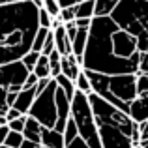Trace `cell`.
<instances>
[{
    "instance_id": "cell-1",
    "label": "cell",
    "mask_w": 148,
    "mask_h": 148,
    "mask_svg": "<svg viewBox=\"0 0 148 148\" xmlns=\"http://www.w3.org/2000/svg\"><path fill=\"white\" fill-rule=\"evenodd\" d=\"M40 8L32 0L0 6V66L21 60L30 49L36 36Z\"/></svg>"
},
{
    "instance_id": "cell-2",
    "label": "cell",
    "mask_w": 148,
    "mask_h": 148,
    "mask_svg": "<svg viewBox=\"0 0 148 148\" xmlns=\"http://www.w3.org/2000/svg\"><path fill=\"white\" fill-rule=\"evenodd\" d=\"M118 28L114 19L94 17L88 32V45L83 56V69L105 73V75H124V73H139L141 51L131 58L116 56L112 49V34Z\"/></svg>"
},
{
    "instance_id": "cell-3",
    "label": "cell",
    "mask_w": 148,
    "mask_h": 148,
    "mask_svg": "<svg viewBox=\"0 0 148 148\" xmlns=\"http://www.w3.org/2000/svg\"><path fill=\"white\" fill-rule=\"evenodd\" d=\"M111 17L120 28L137 38L141 53H148V0H120Z\"/></svg>"
},
{
    "instance_id": "cell-4",
    "label": "cell",
    "mask_w": 148,
    "mask_h": 148,
    "mask_svg": "<svg viewBox=\"0 0 148 148\" xmlns=\"http://www.w3.org/2000/svg\"><path fill=\"white\" fill-rule=\"evenodd\" d=\"M71 118L75 120L77 130H79V137H83L88 143L90 148H103L99 139V130L98 122H96L92 105L88 101V94L77 90L71 99Z\"/></svg>"
},
{
    "instance_id": "cell-5",
    "label": "cell",
    "mask_w": 148,
    "mask_h": 148,
    "mask_svg": "<svg viewBox=\"0 0 148 148\" xmlns=\"http://www.w3.org/2000/svg\"><path fill=\"white\" fill-rule=\"evenodd\" d=\"M56 81L51 79L49 86L45 88L43 92L36 96L32 107L28 111V116L36 118L41 126L45 127H54L58 118V112H56Z\"/></svg>"
},
{
    "instance_id": "cell-6",
    "label": "cell",
    "mask_w": 148,
    "mask_h": 148,
    "mask_svg": "<svg viewBox=\"0 0 148 148\" xmlns=\"http://www.w3.org/2000/svg\"><path fill=\"white\" fill-rule=\"evenodd\" d=\"M98 130H99V139L103 148H135L131 137L126 135L122 130H118L116 126L98 122Z\"/></svg>"
},
{
    "instance_id": "cell-7",
    "label": "cell",
    "mask_w": 148,
    "mask_h": 148,
    "mask_svg": "<svg viewBox=\"0 0 148 148\" xmlns=\"http://www.w3.org/2000/svg\"><path fill=\"white\" fill-rule=\"evenodd\" d=\"M28 69L25 68L21 60L8 62L0 66V86L10 88V86H23L28 77Z\"/></svg>"
},
{
    "instance_id": "cell-8",
    "label": "cell",
    "mask_w": 148,
    "mask_h": 148,
    "mask_svg": "<svg viewBox=\"0 0 148 148\" xmlns=\"http://www.w3.org/2000/svg\"><path fill=\"white\" fill-rule=\"evenodd\" d=\"M112 49H114L116 56L122 58H131L135 53H139L137 49V38L131 36L130 32H126L124 28H116L112 34Z\"/></svg>"
},
{
    "instance_id": "cell-9",
    "label": "cell",
    "mask_w": 148,
    "mask_h": 148,
    "mask_svg": "<svg viewBox=\"0 0 148 148\" xmlns=\"http://www.w3.org/2000/svg\"><path fill=\"white\" fill-rule=\"evenodd\" d=\"M131 120L137 124H145L148 120V96L146 94H139L137 98L130 103V112Z\"/></svg>"
},
{
    "instance_id": "cell-10",
    "label": "cell",
    "mask_w": 148,
    "mask_h": 148,
    "mask_svg": "<svg viewBox=\"0 0 148 148\" xmlns=\"http://www.w3.org/2000/svg\"><path fill=\"white\" fill-rule=\"evenodd\" d=\"M36 96H38L36 86H34V88H23V90L17 94V99H15L13 107L17 109L21 114H28V111H30V107H32Z\"/></svg>"
},
{
    "instance_id": "cell-11",
    "label": "cell",
    "mask_w": 148,
    "mask_h": 148,
    "mask_svg": "<svg viewBox=\"0 0 148 148\" xmlns=\"http://www.w3.org/2000/svg\"><path fill=\"white\" fill-rule=\"evenodd\" d=\"M41 146H45V148H66L64 133L56 131L54 127H43V131H41Z\"/></svg>"
},
{
    "instance_id": "cell-12",
    "label": "cell",
    "mask_w": 148,
    "mask_h": 148,
    "mask_svg": "<svg viewBox=\"0 0 148 148\" xmlns=\"http://www.w3.org/2000/svg\"><path fill=\"white\" fill-rule=\"evenodd\" d=\"M53 34H54L56 51L62 56H69L71 54V41H69L68 32H66V25H58L56 28H53Z\"/></svg>"
},
{
    "instance_id": "cell-13",
    "label": "cell",
    "mask_w": 148,
    "mask_h": 148,
    "mask_svg": "<svg viewBox=\"0 0 148 148\" xmlns=\"http://www.w3.org/2000/svg\"><path fill=\"white\" fill-rule=\"evenodd\" d=\"M43 127L45 126H41L36 118L26 116V124H25V130H23V135H25L26 141L40 143V145H41V131H43Z\"/></svg>"
},
{
    "instance_id": "cell-14",
    "label": "cell",
    "mask_w": 148,
    "mask_h": 148,
    "mask_svg": "<svg viewBox=\"0 0 148 148\" xmlns=\"http://www.w3.org/2000/svg\"><path fill=\"white\" fill-rule=\"evenodd\" d=\"M81 71H83V66L79 64V60H77V56L73 53L69 54V56H62V73H64L66 77L75 81Z\"/></svg>"
},
{
    "instance_id": "cell-15",
    "label": "cell",
    "mask_w": 148,
    "mask_h": 148,
    "mask_svg": "<svg viewBox=\"0 0 148 148\" xmlns=\"http://www.w3.org/2000/svg\"><path fill=\"white\" fill-rule=\"evenodd\" d=\"M75 10V19H94V11H96V0H84L79 2L77 6H73Z\"/></svg>"
},
{
    "instance_id": "cell-16",
    "label": "cell",
    "mask_w": 148,
    "mask_h": 148,
    "mask_svg": "<svg viewBox=\"0 0 148 148\" xmlns=\"http://www.w3.org/2000/svg\"><path fill=\"white\" fill-rule=\"evenodd\" d=\"M118 2L120 0H96L94 17H109V15H112V11L118 6Z\"/></svg>"
},
{
    "instance_id": "cell-17",
    "label": "cell",
    "mask_w": 148,
    "mask_h": 148,
    "mask_svg": "<svg viewBox=\"0 0 148 148\" xmlns=\"http://www.w3.org/2000/svg\"><path fill=\"white\" fill-rule=\"evenodd\" d=\"M54 81H56V84L62 88V90L68 94V98L69 99H73V96H75V92H77V86H75V81L73 79H69V77H66L64 73H60V75H56L54 77Z\"/></svg>"
},
{
    "instance_id": "cell-18",
    "label": "cell",
    "mask_w": 148,
    "mask_h": 148,
    "mask_svg": "<svg viewBox=\"0 0 148 148\" xmlns=\"http://www.w3.org/2000/svg\"><path fill=\"white\" fill-rule=\"evenodd\" d=\"M34 73H36L40 79H53L51 77V64H49V56L41 54L40 60H38L36 68H34Z\"/></svg>"
},
{
    "instance_id": "cell-19",
    "label": "cell",
    "mask_w": 148,
    "mask_h": 148,
    "mask_svg": "<svg viewBox=\"0 0 148 148\" xmlns=\"http://www.w3.org/2000/svg\"><path fill=\"white\" fill-rule=\"evenodd\" d=\"M51 34V28H43V26H40L36 32V36H34V41H32V51H38V53H41V49H43L45 41H47V36Z\"/></svg>"
},
{
    "instance_id": "cell-20",
    "label": "cell",
    "mask_w": 148,
    "mask_h": 148,
    "mask_svg": "<svg viewBox=\"0 0 148 148\" xmlns=\"http://www.w3.org/2000/svg\"><path fill=\"white\" fill-rule=\"evenodd\" d=\"M49 64H51V77H56L62 73V54L58 51H53L49 54Z\"/></svg>"
},
{
    "instance_id": "cell-21",
    "label": "cell",
    "mask_w": 148,
    "mask_h": 148,
    "mask_svg": "<svg viewBox=\"0 0 148 148\" xmlns=\"http://www.w3.org/2000/svg\"><path fill=\"white\" fill-rule=\"evenodd\" d=\"M23 143H25V135H23L21 131L10 130V133H8V137H6L4 146H8V148H21Z\"/></svg>"
},
{
    "instance_id": "cell-22",
    "label": "cell",
    "mask_w": 148,
    "mask_h": 148,
    "mask_svg": "<svg viewBox=\"0 0 148 148\" xmlns=\"http://www.w3.org/2000/svg\"><path fill=\"white\" fill-rule=\"evenodd\" d=\"M40 56H41V53H38V51H32V49H30L28 53H26L25 56L21 58V62L25 64V68L28 69V71H34V68H36V64H38V60H40Z\"/></svg>"
},
{
    "instance_id": "cell-23",
    "label": "cell",
    "mask_w": 148,
    "mask_h": 148,
    "mask_svg": "<svg viewBox=\"0 0 148 148\" xmlns=\"http://www.w3.org/2000/svg\"><path fill=\"white\" fill-rule=\"evenodd\" d=\"M75 86H77V90L84 92V94H90V92H92L90 79H88V75H86V71H84V69L79 73V75H77V79H75Z\"/></svg>"
},
{
    "instance_id": "cell-24",
    "label": "cell",
    "mask_w": 148,
    "mask_h": 148,
    "mask_svg": "<svg viewBox=\"0 0 148 148\" xmlns=\"http://www.w3.org/2000/svg\"><path fill=\"white\" fill-rule=\"evenodd\" d=\"M79 135V130H77V124L73 118L68 120V124H66V130H64V139H66V145H68L69 141H73V139Z\"/></svg>"
},
{
    "instance_id": "cell-25",
    "label": "cell",
    "mask_w": 148,
    "mask_h": 148,
    "mask_svg": "<svg viewBox=\"0 0 148 148\" xmlns=\"http://www.w3.org/2000/svg\"><path fill=\"white\" fill-rule=\"evenodd\" d=\"M53 21H54V17H51L49 11L45 10V8H40V11H38V23H40V26H43V28H53Z\"/></svg>"
},
{
    "instance_id": "cell-26",
    "label": "cell",
    "mask_w": 148,
    "mask_h": 148,
    "mask_svg": "<svg viewBox=\"0 0 148 148\" xmlns=\"http://www.w3.org/2000/svg\"><path fill=\"white\" fill-rule=\"evenodd\" d=\"M43 8L49 11L51 17H54V19H56L58 15H60V11H62V8H60V4H58V0H43Z\"/></svg>"
},
{
    "instance_id": "cell-27",
    "label": "cell",
    "mask_w": 148,
    "mask_h": 148,
    "mask_svg": "<svg viewBox=\"0 0 148 148\" xmlns=\"http://www.w3.org/2000/svg\"><path fill=\"white\" fill-rule=\"evenodd\" d=\"M26 116H28V114H23V116H19V118L8 122V127H10V130H13V131H21V133H23L25 124H26Z\"/></svg>"
},
{
    "instance_id": "cell-28",
    "label": "cell",
    "mask_w": 148,
    "mask_h": 148,
    "mask_svg": "<svg viewBox=\"0 0 148 148\" xmlns=\"http://www.w3.org/2000/svg\"><path fill=\"white\" fill-rule=\"evenodd\" d=\"M8 109H10V105H8V88L0 86V116H6Z\"/></svg>"
},
{
    "instance_id": "cell-29",
    "label": "cell",
    "mask_w": 148,
    "mask_h": 148,
    "mask_svg": "<svg viewBox=\"0 0 148 148\" xmlns=\"http://www.w3.org/2000/svg\"><path fill=\"white\" fill-rule=\"evenodd\" d=\"M53 51H56V43H54V34H53V30H51V34L47 36V41H45V45H43V49H41V54H45V56H49Z\"/></svg>"
},
{
    "instance_id": "cell-30",
    "label": "cell",
    "mask_w": 148,
    "mask_h": 148,
    "mask_svg": "<svg viewBox=\"0 0 148 148\" xmlns=\"http://www.w3.org/2000/svg\"><path fill=\"white\" fill-rule=\"evenodd\" d=\"M58 19H60L62 23H71V21H75V10L73 8H62V11H60V15H58Z\"/></svg>"
},
{
    "instance_id": "cell-31",
    "label": "cell",
    "mask_w": 148,
    "mask_h": 148,
    "mask_svg": "<svg viewBox=\"0 0 148 148\" xmlns=\"http://www.w3.org/2000/svg\"><path fill=\"white\" fill-rule=\"evenodd\" d=\"M66 148H90V146H88V143L84 141L83 137H79V135H77L73 141H69L68 145H66Z\"/></svg>"
},
{
    "instance_id": "cell-32",
    "label": "cell",
    "mask_w": 148,
    "mask_h": 148,
    "mask_svg": "<svg viewBox=\"0 0 148 148\" xmlns=\"http://www.w3.org/2000/svg\"><path fill=\"white\" fill-rule=\"evenodd\" d=\"M38 81H40V77H38L34 71H30L28 77H26V81H25V84H23V88H34L38 84Z\"/></svg>"
},
{
    "instance_id": "cell-33",
    "label": "cell",
    "mask_w": 148,
    "mask_h": 148,
    "mask_svg": "<svg viewBox=\"0 0 148 148\" xmlns=\"http://www.w3.org/2000/svg\"><path fill=\"white\" fill-rule=\"evenodd\" d=\"M139 73H148V53H141V60H139ZM137 73V75H139Z\"/></svg>"
},
{
    "instance_id": "cell-34",
    "label": "cell",
    "mask_w": 148,
    "mask_h": 148,
    "mask_svg": "<svg viewBox=\"0 0 148 148\" xmlns=\"http://www.w3.org/2000/svg\"><path fill=\"white\" fill-rule=\"evenodd\" d=\"M19 116H23V114H21V112H19L15 107H10V109H8V112H6V120H8V122H11V120L19 118Z\"/></svg>"
},
{
    "instance_id": "cell-35",
    "label": "cell",
    "mask_w": 148,
    "mask_h": 148,
    "mask_svg": "<svg viewBox=\"0 0 148 148\" xmlns=\"http://www.w3.org/2000/svg\"><path fill=\"white\" fill-rule=\"evenodd\" d=\"M75 23H77V28H90V25H92V19H75Z\"/></svg>"
},
{
    "instance_id": "cell-36",
    "label": "cell",
    "mask_w": 148,
    "mask_h": 148,
    "mask_svg": "<svg viewBox=\"0 0 148 148\" xmlns=\"http://www.w3.org/2000/svg\"><path fill=\"white\" fill-rule=\"evenodd\" d=\"M49 83H51V79H40V81H38V84H36V92H38V94L43 92L45 88L49 86Z\"/></svg>"
},
{
    "instance_id": "cell-37",
    "label": "cell",
    "mask_w": 148,
    "mask_h": 148,
    "mask_svg": "<svg viewBox=\"0 0 148 148\" xmlns=\"http://www.w3.org/2000/svg\"><path fill=\"white\" fill-rule=\"evenodd\" d=\"M8 133H10V127H8V124H6V126H0V146H4Z\"/></svg>"
},
{
    "instance_id": "cell-38",
    "label": "cell",
    "mask_w": 148,
    "mask_h": 148,
    "mask_svg": "<svg viewBox=\"0 0 148 148\" xmlns=\"http://www.w3.org/2000/svg\"><path fill=\"white\" fill-rule=\"evenodd\" d=\"M79 2H84V0H58L60 8H73V6H77Z\"/></svg>"
},
{
    "instance_id": "cell-39",
    "label": "cell",
    "mask_w": 148,
    "mask_h": 148,
    "mask_svg": "<svg viewBox=\"0 0 148 148\" xmlns=\"http://www.w3.org/2000/svg\"><path fill=\"white\" fill-rule=\"evenodd\" d=\"M21 148H43V146H41L40 143H32V141H26L25 139V143L21 145Z\"/></svg>"
},
{
    "instance_id": "cell-40",
    "label": "cell",
    "mask_w": 148,
    "mask_h": 148,
    "mask_svg": "<svg viewBox=\"0 0 148 148\" xmlns=\"http://www.w3.org/2000/svg\"><path fill=\"white\" fill-rule=\"evenodd\" d=\"M145 139H148V120L141 124V141H145Z\"/></svg>"
},
{
    "instance_id": "cell-41",
    "label": "cell",
    "mask_w": 148,
    "mask_h": 148,
    "mask_svg": "<svg viewBox=\"0 0 148 148\" xmlns=\"http://www.w3.org/2000/svg\"><path fill=\"white\" fill-rule=\"evenodd\" d=\"M15 2H21V0H0V6L2 4H15Z\"/></svg>"
},
{
    "instance_id": "cell-42",
    "label": "cell",
    "mask_w": 148,
    "mask_h": 148,
    "mask_svg": "<svg viewBox=\"0 0 148 148\" xmlns=\"http://www.w3.org/2000/svg\"><path fill=\"white\" fill-rule=\"evenodd\" d=\"M8 124V120H6V116H0V126H6Z\"/></svg>"
},
{
    "instance_id": "cell-43",
    "label": "cell",
    "mask_w": 148,
    "mask_h": 148,
    "mask_svg": "<svg viewBox=\"0 0 148 148\" xmlns=\"http://www.w3.org/2000/svg\"><path fill=\"white\" fill-rule=\"evenodd\" d=\"M139 145H141L143 148H148V139H145V141H141V143H139Z\"/></svg>"
},
{
    "instance_id": "cell-44",
    "label": "cell",
    "mask_w": 148,
    "mask_h": 148,
    "mask_svg": "<svg viewBox=\"0 0 148 148\" xmlns=\"http://www.w3.org/2000/svg\"><path fill=\"white\" fill-rule=\"evenodd\" d=\"M0 148H8V146H0Z\"/></svg>"
}]
</instances>
